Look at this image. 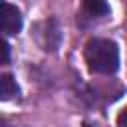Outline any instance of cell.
<instances>
[{
	"instance_id": "obj_2",
	"label": "cell",
	"mask_w": 127,
	"mask_h": 127,
	"mask_svg": "<svg viewBox=\"0 0 127 127\" xmlns=\"http://www.w3.org/2000/svg\"><path fill=\"white\" fill-rule=\"evenodd\" d=\"M111 14V8L107 0H81V10L77 14V24L81 28H87L91 24H97L105 20Z\"/></svg>"
},
{
	"instance_id": "obj_5",
	"label": "cell",
	"mask_w": 127,
	"mask_h": 127,
	"mask_svg": "<svg viewBox=\"0 0 127 127\" xmlns=\"http://www.w3.org/2000/svg\"><path fill=\"white\" fill-rule=\"evenodd\" d=\"M18 93H20V89H18L14 77H12L10 73H4V75L0 77V97H2L4 101H8V99L16 97Z\"/></svg>"
},
{
	"instance_id": "obj_1",
	"label": "cell",
	"mask_w": 127,
	"mask_h": 127,
	"mask_svg": "<svg viewBox=\"0 0 127 127\" xmlns=\"http://www.w3.org/2000/svg\"><path fill=\"white\" fill-rule=\"evenodd\" d=\"M83 58L87 69L91 73L111 75L119 69V48L113 40L107 38H91L85 44Z\"/></svg>"
},
{
	"instance_id": "obj_3",
	"label": "cell",
	"mask_w": 127,
	"mask_h": 127,
	"mask_svg": "<svg viewBox=\"0 0 127 127\" xmlns=\"http://www.w3.org/2000/svg\"><path fill=\"white\" fill-rule=\"evenodd\" d=\"M22 30V14L10 2H2V32L4 36H14Z\"/></svg>"
},
{
	"instance_id": "obj_7",
	"label": "cell",
	"mask_w": 127,
	"mask_h": 127,
	"mask_svg": "<svg viewBox=\"0 0 127 127\" xmlns=\"http://www.w3.org/2000/svg\"><path fill=\"white\" fill-rule=\"evenodd\" d=\"M117 125H121V127H127V107L119 113V117H117Z\"/></svg>"
},
{
	"instance_id": "obj_6",
	"label": "cell",
	"mask_w": 127,
	"mask_h": 127,
	"mask_svg": "<svg viewBox=\"0 0 127 127\" xmlns=\"http://www.w3.org/2000/svg\"><path fill=\"white\" fill-rule=\"evenodd\" d=\"M2 50H4V60H2V64H8V62H10V46H8L6 40L2 42Z\"/></svg>"
},
{
	"instance_id": "obj_4",
	"label": "cell",
	"mask_w": 127,
	"mask_h": 127,
	"mask_svg": "<svg viewBox=\"0 0 127 127\" xmlns=\"http://www.w3.org/2000/svg\"><path fill=\"white\" fill-rule=\"evenodd\" d=\"M62 42V32L58 28V22L52 18V20H46V30H44V50H50V52H56L58 46Z\"/></svg>"
}]
</instances>
